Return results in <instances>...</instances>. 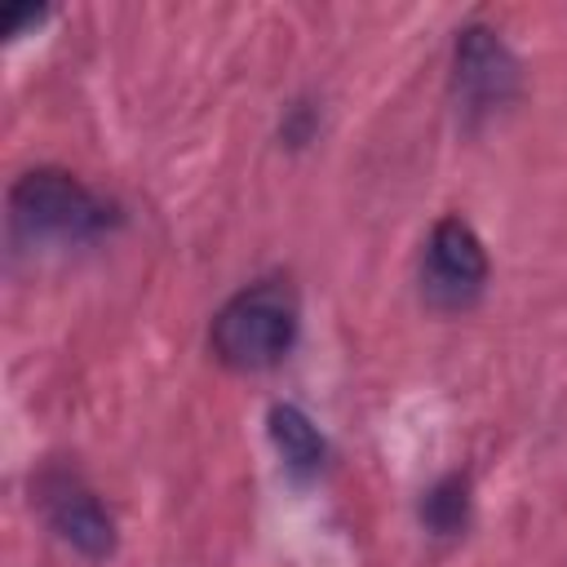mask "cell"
I'll return each mask as SVG.
<instances>
[{"mask_svg":"<svg viewBox=\"0 0 567 567\" xmlns=\"http://www.w3.org/2000/svg\"><path fill=\"white\" fill-rule=\"evenodd\" d=\"M9 208H13V226L27 239H89L111 221L106 204L58 168L22 173L9 190Z\"/></svg>","mask_w":567,"mask_h":567,"instance_id":"7a4b0ae2","label":"cell"},{"mask_svg":"<svg viewBox=\"0 0 567 567\" xmlns=\"http://www.w3.org/2000/svg\"><path fill=\"white\" fill-rule=\"evenodd\" d=\"M270 439H275V447L292 474H315L323 465V439L301 408L275 403L270 408Z\"/></svg>","mask_w":567,"mask_h":567,"instance_id":"8992f818","label":"cell"},{"mask_svg":"<svg viewBox=\"0 0 567 567\" xmlns=\"http://www.w3.org/2000/svg\"><path fill=\"white\" fill-rule=\"evenodd\" d=\"M297 332V301L284 284H257L230 297L213 319V350L226 368L257 372L288 354Z\"/></svg>","mask_w":567,"mask_h":567,"instance_id":"6da1fadb","label":"cell"},{"mask_svg":"<svg viewBox=\"0 0 567 567\" xmlns=\"http://www.w3.org/2000/svg\"><path fill=\"white\" fill-rule=\"evenodd\" d=\"M465 509H470V492H465V478L461 474H447L443 483L430 487L425 505H421V518L439 532V536H452L465 527Z\"/></svg>","mask_w":567,"mask_h":567,"instance_id":"52a82bcc","label":"cell"},{"mask_svg":"<svg viewBox=\"0 0 567 567\" xmlns=\"http://www.w3.org/2000/svg\"><path fill=\"white\" fill-rule=\"evenodd\" d=\"M40 18H44V9H35V4H31V9H9V13H4V35H18V27L40 22Z\"/></svg>","mask_w":567,"mask_h":567,"instance_id":"ba28073f","label":"cell"},{"mask_svg":"<svg viewBox=\"0 0 567 567\" xmlns=\"http://www.w3.org/2000/svg\"><path fill=\"white\" fill-rule=\"evenodd\" d=\"M514 84H518V66H514L509 49L492 31L470 27L456 40V93H461V102L470 111H492V106L514 97Z\"/></svg>","mask_w":567,"mask_h":567,"instance_id":"5b68a950","label":"cell"},{"mask_svg":"<svg viewBox=\"0 0 567 567\" xmlns=\"http://www.w3.org/2000/svg\"><path fill=\"white\" fill-rule=\"evenodd\" d=\"M487 284V252L461 217H443L425 244V292L434 306H470Z\"/></svg>","mask_w":567,"mask_h":567,"instance_id":"3957f363","label":"cell"},{"mask_svg":"<svg viewBox=\"0 0 567 567\" xmlns=\"http://www.w3.org/2000/svg\"><path fill=\"white\" fill-rule=\"evenodd\" d=\"M40 501H44V514L53 523V532L75 545L84 558H106L115 549V523L111 514L97 505V496L89 487H80L75 478L66 474H49L40 483Z\"/></svg>","mask_w":567,"mask_h":567,"instance_id":"277c9868","label":"cell"}]
</instances>
